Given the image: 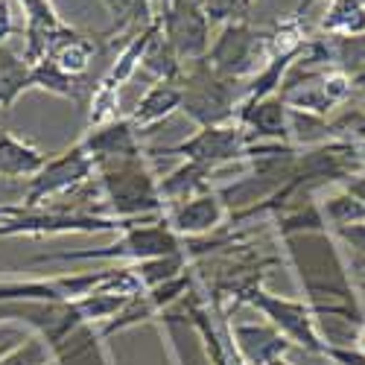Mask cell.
Here are the masks:
<instances>
[{"label": "cell", "mask_w": 365, "mask_h": 365, "mask_svg": "<svg viewBox=\"0 0 365 365\" xmlns=\"http://www.w3.org/2000/svg\"><path fill=\"white\" fill-rule=\"evenodd\" d=\"M97 181L114 220H143L164 214L158 178L152 175L146 155L97 164Z\"/></svg>", "instance_id": "cell-2"}, {"label": "cell", "mask_w": 365, "mask_h": 365, "mask_svg": "<svg viewBox=\"0 0 365 365\" xmlns=\"http://www.w3.org/2000/svg\"><path fill=\"white\" fill-rule=\"evenodd\" d=\"M178 85H181V111L190 120H196L199 126H222L234 120L242 97V85L210 71L205 58L190 62L181 71Z\"/></svg>", "instance_id": "cell-4"}, {"label": "cell", "mask_w": 365, "mask_h": 365, "mask_svg": "<svg viewBox=\"0 0 365 365\" xmlns=\"http://www.w3.org/2000/svg\"><path fill=\"white\" fill-rule=\"evenodd\" d=\"M53 354L47 348V342H41L38 336H29L18 345H12L4 356H0V365H50Z\"/></svg>", "instance_id": "cell-29"}, {"label": "cell", "mask_w": 365, "mask_h": 365, "mask_svg": "<svg viewBox=\"0 0 365 365\" xmlns=\"http://www.w3.org/2000/svg\"><path fill=\"white\" fill-rule=\"evenodd\" d=\"M33 88H44L56 97L79 100V79L65 73L53 58H41V62L33 65Z\"/></svg>", "instance_id": "cell-28"}, {"label": "cell", "mask_w": 365, "mask_h": 365, "mask_svg": "<svg viewBox=\"0 0 365 365\" xmlns=\"http://www.w3.org/2000/svg\"><path fill=\"white\" fill-rule=\"evenodd\" d=\"M187 266H190V260H187L185 252H181V255H167V257H152V260L135 263L132 269H135L140 287H143V289H152V287H158V284H164V281L178 278Z\"/></svg>", "instance_id": "cell-26"}, {"label": "cell", "mask_w": 365, "mask_h": 365, "mask_svg": "<svg viewBox=\"0 0 365 365\" xmlns=\"http://www.w3.org/2000/svg\"><path fill=\"white\" fill-rule=\"evenodd\" d=\"M231 342L246 365H269L272 359L287 356L292 351V342L272 327L269 322H234L228 324Z\"/></svg>", "instance_id": "cell-14"}, {"label": "cell", "mask_w": 365, "mask_h": 365, "mask_svg": "<svg viewBox=\"0 0 365 365\" xmlns=\"http://www.w3.org/2000/svg\"><path fill=\"white\" fill-rule=\"evenodd\" d=\"M185 252V240H181L167 217H155L138 222L126 231H120V240L103 249H82V252H58V255H38L33 263H94V260H132L143 263L152 257H167V255H181Z\"/></svg>", "instance_id": "cell-3"}, {"label": "cell", "mask_w": 365, "mask_h": 365, "mask_svg": "<svg viewBox=\"0 0 365 365\" xmlns=\"http://www.w3.org/2000/svg\"><path fill=\"white\" fill-rule=\"evenodd\" d=\"M351 348H356V351H362L365 354V322L362 324H356L354 327V333H351V342H348Z\"/></svg>", "instance_id": "cell-36"}, {"label": "cell", "mask_w": 365, "mask_h": 365, "mask_svg": "<svg viewBox=\"0 0 365 365\" xmlns=\"http://www.w3.org/2000/svg\"><path fill=\"white\" fill-rule=\"evenodd\" d=\"M140 68L155 79V82H164V79H178L181 71H185V65L178 62V56L173 53V47L167 44V38L161 36V26L158 33L152 36V41L146 44V53L140 58Z\"/></svg>", "instance_id": "cell-25"}, {"label": "cell", "mask_w": 365, "mask_h": 365, "mask_svg": "<svg viewBox=\"0 0 365 365\" xmlns=\"http://www.w3.org/2000/svg\"><path fill=\"white\" fill-rule=\"evenodd\" d=\"M336 240H342V242H348V246L365 260V222H359V225H345V228H336V231H330Z\"/></svg>", "instance_id": "cell-32"}, {"label": "cell", "mask_w": 365, "mask_h": 365, "mask_svg": "<svg viewBox=\"0 0 365 365\" xmlns=\"http://www.w3.org/2000/svg\"><path fill=\"white\" fill-rule=\"evenodd\" d=\"M158 15L152 18L143 29H138V33L126 41V47L117 53L114 65L106 71V76L97 82V88L91 91V100H88V126H103L108 123V120H117V106H120V88H123L135 71L140 68V58L146 53V44L152 41V36L158 33Z\"/></svg>", "instance_id": "cell-7"}, {"label": "cell", "mask_w": 365, "mask_h": 365, "mask_svg": "<svg viewBox=\"0 0 365 365\" xmlns=\"http://www.w3.org/2000/svg\"><path fill=\"white\" fill-rule=\"evenodd\" d=\"M356 292H359V301H362V310H365V278L356 281Z\"/></svg>", "instance_id": "cell-39"}, {"label": "cell", "mask_w": 365, "mask_h": 365, "mask_svg": "<svg viewBox=\"0 0 365 365\" xmlns=\"http://www.w3.org/2000/svg\"><path fill=\"white\" fill-rule=\"evenodd\" d=\"M29 88H33V65L15 47L0 44V108L9 111Z\"/></svg>", "instance_id": "cell-20"}, {"label": "cell", "mask_w": 365, "mask_h": 365, "mask_svg": "<svg viewBox=\"0 0 365 365\" xmlns=\"http://www.w3.org/2000/svg\"><path fill=\"white\" fill-rule=\"evenodd\" d=\"M322 356L330 359L333 365H365V354L351 345H324Z\"/></svg>", "instance_id": "cell-31"}, {"label": "cell", "mask_w": 365, "mask_h": 365, "mask_svg": "<svg viewBox=\"0 0 365 365\" xmlns=\"http://www.w3.org/2000/svg\"><path fill=\"white\" fill-rule=\"evenodd\" d=\"M167 4H170V0H161V6H167Z\"/></svg>", "instance_id": "cell-41"}, {"label": "cell", "mask_w": 365, "mask_h": 365, "mask_svg": "<svg viewBox=\"0 0 365 365\" xmlns=\"http://www.w3.org/2000/svg\"><path fill=\"white\" fill-rule=\"evenodd\" d=\"M97 175V167L91 161V155L82 149V143H73L71 149L58 152L56 158H50L26 185L24 193V207H44L47 202H56L58 196H68L79 185L91 181Z\"/></svg>", "instance_id": "cell-8"}, {"label": "cell", "mask_w": 365, "mask_h": 365, "mask_svg": "<svg viewBox=\"0 0 365 365\" xmlns=\"http://www.w3.org/2000/svg\"><path fill=\"white\" fill-rule=\"evenodd\" d=\"M94 56H97V41L91 38V36L73 33L71 38H65L62 44H58L47 58H53V62L62 68L65 73H71V76L79 79L88 71V65L94 62Z\"/></svg>", "instance_id": "cell-22"}, {"label": "cell", "mask_w": 365, "mask_h": 365, "mask_svg": "<svg viewBox=\"0 0 365 365\" xmlns=\"http://www.w3.org/2000/svg\"><path fill=\"white\" fill-rule=\"evenodd\" d=\"M178 108H181V85H178V79H164V82H155L140 97V103L135 106L129 120H132V126L140 132V129L161 123V120H167Z\"/></svg>", "instance_id": "cell-18"}, {"label": "cell", "mask_w": 365, "mask_h": 365, "mask_svg": "<svg viewBox=\"0 0 365 365\" xmlns=\"http://www.w3.org/2000/svg\"><path fill=\"white\" fill-rule=\"evenodd\" d=\"M269 365H292V362H289V359H287V356H278V359H272V362H269Z\"/></svg>", "instance_id": "cell-40"}, {"label": "cell", "mask_w": 365, "mask_h": 365, "mask_svg": "<svg viewBox=\"0 0 365 365\" xmlns=\"http://www.w3.org/2000/svg\"><path fill=\"white\" fill-rule=\"evenodd\" d=\"M324 36H359L365 33V6L359 0H330V9L322 18Z\"/></svg>", "instance_id": "cell-24"}, {"label": "cell", "mask_w": 365, "mask_h": 365, "mask_svg": "<svg viewBox=\"0 0 365 365\" xmlns=\"http://www.w3.org/2000/svg\"><path fill=\"white\" fill-rule=\"evenodd\" d=\"M272 50V29H257L249 21L225 24L220 38L210 44L205 62L225 79L240 82L242 76H255Z\"/></svg>", "instance_id": "cell-6"}, {"label": "cell", "mask_w": 365, "mask_h": 365, "mask_svg": "<svg viewBox=\"0 0 365 365\" xmlns=\"http://www.w3.org/2000/svg\"><path fill=\"white\" fill-rule=\"evenodd\" d=\"M281 240H284L289 269L304 292V301L310 304L316 322L319 319L336 322V324H345L348 330L362 324L365 322L362 301L330 228L298 231Z\"/></svg>", "instance_id": "cell-1"}, {"label": "cell", "mask_w": 365, "mask_h": 365, "mask_svg": "<svg viewBox=\"0 0 365 365\" xmlns=\"http://www.w3.org/2000/svg\"><path fill=\"white\" fill-rule=\"evenodd\" d=\"M79 143L91 155L94 167L103 164V161H114V158L143 155L140 140H138V129L132 126L129 117H117V120H108V123H103V126H91L88 135Z\"/></svg>", "instance_id": "cell-15"}, {"label": "cell", "mask_w": 365, "mask_h": 365, "mask_svg": "<svg viewBox=\"0 0 365 365\" xmlns=\"http://www.w3.org/2000/svg\"><path fill=\"white\" fill-rule=\"evenodd\" d=\"M237 123L252 135V140H272V143H292L289 135V106L281 94H269L257 103L240 106L234 114Z\"/></svg>", "instance_id": "cell-13"}, {"label": "cell", "mask_w": 365, "mask_h": 365, "mask_svg": "<svg viewBox=\"0 0 365 365\" xmlns=\"http://www.w3.org/2000/svg\"><path fill=\"white\" fill-rule=\"evenodd\" d=\"M242 307H255L272 327L281 333V336H287L292 342V348H301L307 354L322 356L327 342L322 339L319 322H316L310 304L304 298L275 295V292H269L263 284H257L255 289L246 292V298H242Z\"/></svg>", "instance_id": "cell-5"}, {"label": "cell", "mask_w": 365, "mask_h": 365, "mask_svg": "<svg viewBox=\"0 0 365 365\" xmlns=\"http://www.w3.org/2000/svg\"><path fill=\"white\" fill-rule=\"evenodd\" d=\"M319 205H322V217H324L330 231L365 222V205L356 196H351L348 190H339L336 196H330V199H324Z\"/></svg>", "instance_id": "cell-27"}, {"label": "cell", "mask_w": 365, "mask_h": 365, "mask_svg": "<svg viewBox=\"0 0 365 365\" xmlns=\"http://www.w3.org/2000/svg\"><path fill=\"white\" fill-rule=\"evenodd\" d=\"M24 214V205H0V225Z\"/></svg>", "instance_id": "cell-35"}, {"label": "cell", "mask_w": 365, "mask_h": 365, "mask_svg": "<svg viewBox=\"0 0 365 365\" xmlns=\"http://www.w3.org/2000/svg\"><path fill=\"white\" fill-rule=\"evenodd\" d=\"M313 4H319V0H298V6H295V15H292V18H304V12H307Z\"/></svg>", "instance_id": "cell-37"}, {"label": "cell", "mask_w": 365, "mask_h": 365, "mask_svg": "<svg viewBox=\"0 0 365 365\" xmlns=\"http://www.w3.org/2000/svg\"><path fill=\"white\" fill-rule=\"evenodd\" d=\"M359 4H362V6H365V0H359Z\"/></svg>", "instance_id": "cell-42"}, {"label": "cell", "mask_w": 365, "mask_h": 365, "mask_svg": "<svg viewBox=\"0 0 365 365\" xmlns=\"http://www.w3.org/2000/svg\"><path fill=\"white\" fill-rule=\"evenodd\" d=\"M12 33H15V21L9 12V0H0V44H6Z\"/></svg>", "instance_id": "cell-33"}, {"label": "cell", "mask_w": 365, "mask_h": 365, "mask_svg": "<svg viewBox=\"0 0 365 365\" xmlns=\"http://www.w3.org/2000/svg\"><path fill=\"white\" fill-rule=\"evenodd\" d=\"M210 173L202 164H193V161H185L181 167H175L167 178L158 181V193H161V202H164V214L178 205L190 202L193 196L199 193H207L210 190Z\"/></svg>", "instance_id": "cell-17"}, {"label": "cell", "mask_w": 365, "mask_h": 365, "mask_svg": "<svg viewBox=\"0 0 365 365\" xmlns=\"http://www.w3.org/2000/svg\"><path fill=\"white\" fill-rule=\"evenodd\" d=\"M252 135L242 129L237 120L222 126H202L193 138H185L173 143L164 152H173V155H185L193 164H202L207 170H220L225 164H246L249 146H252Z\"/></svg>", "instance_id": "cell-9"}, {"label": "cell", "mask_w": 365, "mask_h": 365, "mask_svg": "<svg viewBox=\"0 0 365 365\" xmlns=\"http://www.w3.org/2000/svg\"><path fill=\"white\" fill-rule=\"evenodd\" d=\"M351 79H354V88L359 91L362 97H365V71H359V73H356V76H351Z\"/></svg>", "instance_id": "cell-38"}, {"label": "cell", "mask_w": 365, "mask_h": 365, "mask_svg": "<svg viewBox=\"0 0 365 365\" xmlns=\"http://www.w3.org/2000/svg\"><path fill=\"white\" fill-rule=\"evenodd\" d=\"M161 36L173 47L181 65L199 62L210 50V21L202 12L199 0H170L158 12Z\"/></svg>", "instance_id": "cell-10"}, {"label": "cell", "mask_w": 365, "mask_h": 365, "mask_svg": "<svg viewBox=\"0 0 365 365\" xmlns=\"http://www.w3.org/2000/svg\"><path fill=\"white\" fill-rule=\"evenodd\" d=\"M327 62L348 76L365 71V33L359 36H324Z\"/></svg>", "instance_id": "cell-21"}, {"label": "cell", "mask_w": 365, "mask_h": 365, "mask_svg": "<svg viewBox=\"0 0 365 365\" xmlns=\"http://www.w3.org/2000/svg\"><path fill=\"white\" fill-rule=\"evenodd\" d=\"M21 6H24V15H26V26H24L26 53H24V58L29 65L47 58L65 38H71L76 33L73 26H68L62 18L56 15L50 0H21Z\"/></svg>", "instance_id": "cell-11"}, {"label": "cell", "mask_w": 365, "mask_h": 365, "mask_svg": "<svg viewBox=\"0 0 365 365\" xmlns=\"http://www.w3.org/2000/svg\"><path fill=\"white\" fill-rule=\"evenodd\" d=\"M342 190H348L351 196H356L362 205H365V173H356V175H351L345 185H342Z\"/></svg>", "instance_id": "cell-34"}, {"label": "cell", "mask_w": 365, "mask_h": 365, "mask_svg": "<svg viewBox=\"0 0 365 365\" xmlns=\"http://www.w3.org/2000/svg\"><path fill=\"white\" fill-rule=\"evenodd\" d=\"M50 365H111L106 339L97 324H79L53 351Z\"/></svg>", "instance_id": "cell-16"}, {"label": "cell", "mask_w": 365, "mask_h": 365, "mask_svg": "<svg viewBox=\"0 0 365 365\" xmlns=\"http://www.w3.org/2000/svg\"><path fill=\"white\" fill-rule=\"evenodd\" d=\"M164 217L181 240H199V237H207V234H214L225 225L228 207H225V202L220 199L217 190H207V193L193 196L185 205L167 210Z\"/></svg>", "instance_id": "cell-12"}, {"label": "cell", "mask_w": 365, "mask_h": 365, "mask_svg": "<svg viewBox=\"0 0 365 365\" xmlns=\"http://www.w3.org/2000/svg\"><path fill=\"white\" fill-rule=\"evenodd\" d=\"M111 12V26L103 33V38L129 33V29H143L155 12H152V0H106Z\"/></svg>", "instance_id": "cell-23"}, {"label": "cell", "mask_w": 365, "mask_h": 365, "mask_svg": "<svg viewBox=\"0 0 365 365\" xmlns=\"http://www.w3.org/2000/svg\"><path fill=\"white\" fill-rule=\"evenodd\" d=\"M47 161L50 155L41 149L18 140L9 132H0V178H33Z\"/></svg>", "instance_id": "cell-19"}, {"label": "cell", "mask_w": 365, "mask_h": 365, "mask_svg": "<svg viewBox=\"0 0 365 365\" xmlns=\"http://www.w3.org/2000/svg\"><path fill=\"white\" fill-rule=\"evenodd\" d=\"M255 0H199L202 12L207 15L210 24H237L249 21Z\"/></svg>", "instance_id": "cell-30"}]
</instances>
